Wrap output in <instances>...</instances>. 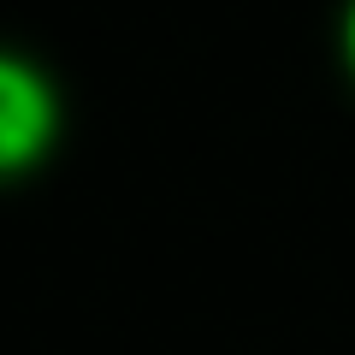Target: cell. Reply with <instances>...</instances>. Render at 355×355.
Returning <instances> with one entry per match:
<instances>
[{
    "instance_id": "cell-2",
    "label": "cell",
    "mask_w": 355,
    "mask_h": 355,
    "mask_svg": "<svg viewBox=\"0 0 355 355\" xmlns=\"http://www.w3.org/2000/svg\"><path fill=\"white\" fill-rule=\"evenodd\" d=\"M349 53H355V12H349Z\"/></svg>"
},
{
    "instance_id": "cell-1",
    "label": "cell",
    "mask_w": 355,
    "mask_h": 355,
    "mask_svg": "<svg viewBox=\"0 0 355 355\" xmlns=\"http://www.w3.org/2000/svg\"><path fill=\"white\" fill-rule=\"evenodd\" d=\"M48 130H53L48 89H42L18 60H6V65H0V160L24 166L30 154L48 142Z\"/></svg>"
}]
</instances>
